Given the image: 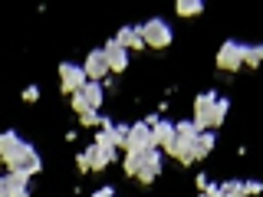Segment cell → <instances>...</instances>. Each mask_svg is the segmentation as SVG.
I'll use <instances>...</instances> for the list:
<instances>
[{"label": "cell", "mask_w": 263, "mask_h": 197, "mask_svg": "<svg viewBox=\"0 0 263 197\" xmlns=\"http://www.w3.org/2000/svg\"><path fill=\"white\" fill-rule=\"evenodd\" d=\"M138 33H142V40H145L148 49H168L171 40H175V33H171L168 20H161V16H152V20H145L142 27H138Z\"/></svg>", "instance_id": "obj_1"}, {"label": "cell", "mask_w": 263, "mask_h": 197, "mask_svg": "<svg viewBox=\"0 0 263 197\" xmlns=\"http://www.w3.org/2000/svg\"><path fill=\"white\" fill-rule=\"evenodd\" d=\"M243 56H247V43H240V40H224L217 56H214V63L224 72H237V69H243Z\"/></svg>", "instance_id": "obj_2"}, {"label": "cell", "mask_w": 263, "mask_h": 197, "mask_svg": "<svg viewBox=\"0 0 263 197\" xmlns=\"http://www.w3.org/2000/svg\"><path fill=\"white\" fill-rule=\"evenodd\" d=\"M89 86V76H86V69H82L79 63H72V60H63L60 63V89L66 95H76L82 92V89Z\"/></svg>", "instance_id": "obj_3"}, {"label": "cell", "mask_w": 263, "mask_h": 197, "mask_svg": "<svg viewBox=\"0 0 263 197\" xmlns=\"http://www.w3.org/2000/svg\"><path fill=\"white\" fill-rule=\"evenodd\" d=\"M217 98H220L217 89H204V92L194 95V125L201 131H211V112L217 105Z\"/></svg>", "instance_id": "obj_4"}, {"label": "cell", "mask_w": 263, "mask_h": 197, "mask_svg": "<svg viewBox=\"0 0 263 197\" xmlns=\"http://www.w3.org/2000/svg\"><path fill=\"white\" fill-rule=\"evenodd\" d=\"M23 145H27V138H20L13 128H7L4 135H0V158H4L7 168H16V164H20Z\"/></svg>", "instance_id": "obj_5"}, {"label": "cell", "mask_w": 263, "mask_h": 197, "mask_svg": "<svg viewBox=\"0 0 263 197\" xmlns=\"http://www.w3.org/2000/svg\"><path fill=\"white\" fill-rule=\"evenodd\" d=\"M82 69H86L89 82H105L109 76V56H105V49H89V56L82 60Z\"/></svg>", "instance_id": "obj_6"}, {"label": "cell", "mask_w": 263, "mask_h": 197, "mask_svg": "<svg viewBox=\"0 0 263 197\" xmlns=\"http://www.w3.org/2000/svg\"><path fill=\"white\" fill-rule=\"evenodd\" d=\"M155 148V135H152V125H145V122H135L132 125V135H128V151L135 154H145Z\"/></svg>", "instance_id": "obj_7"}, {"label": "cell", "mask_w": 263, "mask_h": 197, "mask_svg": "<svg viewBox=\"0 0 263 197\" xmlns=\"http://www.w3.org/2000/svg\"><path fill=\"white\" fill-rule=\"evenodd\" d=\"M86 151H89V158H92V171H105L115 158H119V148H115V145H99V142H92Z\"/></svg>", "instance_id": "obj_8"}, {"label": "cell", "mask_w": 263, "mask_h": 197, "mask_svg": "<svg viewBox=\"0 0 263 197\" xmlns=\"http://www.w3.org/2000/svg\"><path fill=\"white\" fill-rule=\"evenodd\" d=\"M152 135H155V148H161V151H168V148L178 142V128H175L171 119H158V125L152 128Z\"/></svg>", "instance_id": "obj_9"}, {"label": "cell", "mask_w": 263, "mask_h": 197, "mask_svg": "<svg viewBox=\"0 0 263 197\" xmlns=\"http://www.w3.org/2000/svg\"><path fill=\"white\" fill-rule=\"evenodd\" d=\"M112 40H115L122 49H132V53H142V49H148L145 40H142V33H138V27H122Z\"/></svg>", "instance_id": "obj_10"}, {"label": "cell", "mask_w": 263, "mask_h": 197, "mask_svg": "<svg viewBox=\"0 0 263 197\" xmlns=\"http://www.w3.org/2000/svg\"><path fill=\"white\" fill-rule=\"evenodd\" d=\"M102 49H105V56H109V69L115 72V76L128 69V49H122L119 43H115V40H109V43H105Z\"/></svg>", "instance_id": "obj_11"}, {"label": "cell", "mask_w": 263, "mask_h": 197, "mask_svg": "<svg viewBox=\"0 0 263 197\" xmlns=\"http://www.w3.org/2000/svg\"><path fill=\"white\" fill-rule=\"evenodd\" d=\"M16 168H27L30 174H40L43 171V158H40V151H36V145H23V154H20V164Z\"/></svg>", "instance_id": "obj_12"}, {"label": "cell", "mask_w": 263, "mask_h": 197, "mask_svg": "<svg viewBox=\"0 0 263 197\" xmlns=\"http://www.w3.org/2000/svg\"><path fill=\"white\" fill-rule=\"evenodd\" d=\"M214 145H217L214 131H201V135H197V142H194V161H204L214 151Z\"/></svg>", "instance_id": "obj_13"}, {"label": "cell", "mask_w": 263, "mask_h": 197, "mask_svg": "<svg viewBox=\"0 0 263 197\" xmlns=\"http://www.w3.org/2000/svg\"><path fill=\"white\" fill-rule=\"evenodd\" d=\"M82 95H86V102L99 112V109H102V102H105V82H89V86L82 89Z\"/></svg>", "instance_id": "obj_14"}, {"label": "cell", "mask_w": 263, "mask_h": 197, "mask_svg": "<svg viewBox=\"0 0 263 197\" xmlns=\"http://www.w3.org/2000/svg\"><path fill=\"white\" fill-rule=\"evenodd\" d=\"M30 171L27 168H7V174L0 178V184H13V187H30Z\"/></svg>", "instance_id": "obj_15"}, {"label": "cell", "mask_w": 263, "mask_h": 197, "mask_svg": "<svg viewBox=\"0 0 263 197\" xmlns=\"http://www.w3.org/2000/svg\"><path fill=\"white\" fill-rule=\"evenodd\" d=\"M227 115H230V98L220 95V98H217V105H214V112H211V131H217L220 125H224Z\"/></svg>", "instance_id": "obj_16"}, {"label": "cell", "mask_w": 263, "mask_h": 197, "mask_svg": "<svg viewBox=\"0 0 263 197\" xmlns=\"http://www.w3.org/2000/svg\"><path fill=\"white\" fill-rule=\"evenodd\" d=\"M175 128H178V142H187V145H194V142H197V135H201V128L194 125V119L175 122Z\"/></svg>", "instance_id": "obj_17"}, {"label": "cell", "mask_w": 263, "mask_h": 197, "mask_svg": "<svg viewBox=\"0 0 263 197\" xmlns=\"http://www.w3.org/2000/svg\"><path fill=\"white\" fill-rule=\"evenodd\" d=\"M175 13L178 16H187V20H191V16H201L204 13V0H178Z\"/></svg>", "instance_id": "obj_18"}, {"label": "cell", "mask_w": 263, "mask_h": 197, "mask_svg": "<svg viewBox=\"0 0 263 197\" xmlns=\"http://www.w3.org/2000/svg\"><path fill=\"white\" fill-rule=\"evenodd\" d=\"M142 164H145V154L125 151V158H122V171H125V178H138V171H142Z\"/></svg>", "instance_id": "obj_19"}, {"label": "cell", "mask_w": 263, "mask_h": 197, "mask_svg": "<svg viewBox=\"0 0 263 197\" xmlns=\"http://www.w3.org/2000/svg\"><path fill=\"white\" fill-rule=\"evenodd\" d=\"M263 66V43H247V56H243V69H260Z\"/></svg>", "instance_id": "obj_20"}, {"label": "cell", "mask_w": 263, "mask_h": 197, "mask_svg": "<svg viewBox=\"0 0 263 197\" xmlns=\"http://www.w3.org/2000/svg\"><path fill=\"white\" fill-rule=\"evenodd\" d=\"M220 197H247V187L243 181L230 178V181H220Z\"/></svg>", "instance_id": "obj_21"}, {"label": "cell", "mask_w": 263, "mask_h": 197, "mask_svg": "<svg viewBox=\"0 0 263 197\" xmlns=\"http://www.w3.org/2000/svg\"><path fill=\"white\" fill-rule=\"evenodd\" d=\"M142 171H152L155 178L161 174V148H152V151H145V164Z\"/></svg>", "instance_id": "obj_22"}, {"label": "cell", "mask_w": 263, "mask_h": 197, "mask_svg": "<svg viewBox=\"0 0 263 197\" xmlns=\"http://www.w3.org/2000/svg\"><path fill=\"white\" fill-rule=\"evenodd\" d=\"M128 135H132V125H115V131H112V145L122 148V151H128Z\"/></svg>", "instance_id": "obj_23"}, {"label": "cell", "mask_w": 263, "mask_h": 197, "mask_svg": "<svg viewBox=\"0 0 263 197\" xmlns=\"http://www.w3.org/2000/svg\"><path fill=\"white\" fill-rule=\"evenodd\" d=\"M69 105H72V112H76V115H86L89 109H92V105L86 102V95H82V92H76V95H69Z\"/></svg>", "instance_id": "obj_24"}, {"label": "cell", "mask_w": 263, "mask_h": 197, "mask_svg": "<svg viewBox=\"0 0 263 197\" xmlns=\"http://www.w3.org/2000/svg\"><path fill=\"white\" fill-rule=\"evenodd\" d=\"M79 125H86V128H99V125H102V115H99L96 109H89L86 115H79Z\"/></svg>", "instance_id": "obj_25"}, {"label": "cell", "mask_w": 263, "mask_h": 197, "mask_svg": "<svg viewBox=\"0 0 263 197\" xmlns=\"http://www.w3.org/2000/svg\"><path fill=\"white\" fill-rule=\"evenodd\" d=\"M0 197H30V187H13V184H0Z\"/></svg>", "instance_id": "obj_26"}, {"label": "cell", "mask_w": 263, "mask_h": 197, "mask_svg": "<svg viewBox=\"0 0 263 197\" xmlns=\"http://www.w3.org/2000/svg\"><path fill=\"white\" fill-rule=\"evenodd\" d=\"M76 168H79V174H92V158H89V151L76 154Z\"/></svg>", "instance_id": "obj_27"}, {"label": "cell", "mask_w": 263, "mask_h": 197, "mask_svg": "<svg viewBox=\"0 0 263 197\" xmlns=\"http://www.w3.org/2000/svg\"><path fill=\"white\" fill-rule=\"evenodd\" d=\"M20 95H23V102H30V105H33V102H40V86H27Z\"/></svg>", "instance_id": "obj_28"}, {"label": "cell", "mask_w": 263, "mask_h": 197, "mask_svg": "<svg viewBox=\"0 0 263 197\" xmlns=\"http://www.w3.org/2000/svg\"><path fill=\"white\" fill-rule=\"evenodd\" d=\"M243 187H247V197L263 194V181H243Z\"/></svg>", "instance_id": "obj_29"}, {"label": "cell", "mask_w": 263, "mask_h": 197, "mask_svg": "<svg viewBox=\"0 0 263 197\" xmlns=\"http://www.w3.org/2000/svg\"><path fill=\"white\" fill-rule=\"evenodd\" d=\"M89 197H115V187H112V184H105V187H99V191H92Z\"/></svg>", "instance_id": "obj_30"}, {"label": "cell", "mask_w": 263, "mask_h": 197, "mask_svg": "<svg viewBox=\"0 0 263 197\" xmlns=\"http://www.w3.org/2000/svg\"><path fill=\"white\" fill-rule=\"evenodd\" d=\"M194 184H197V191H208V184H211V181H208V174H197Z\"/></svg>", "instance_id": "obj_31"}, {"label": "cell", "mask_w": 263, "mask_h": 197, "mask_svg": "<svg viewBox=\"0 0 263 197\" xmlns=\"http://www.w3.org/2000/svg\"><path fill=\"white\" fill-rule=\"evenodd\" d=\"M197 197H208V194H204V191H201V194H197Z\"/></svg>", "instance_id": "obj_32"}]
</instances>
